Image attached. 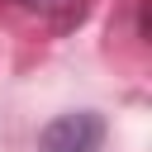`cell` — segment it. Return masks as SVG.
<instances>
[{"label":"cell","mask_w":152,"mask_h":152,"mask_svg":"<svg viewBox=\"0 0 152 152\" xmlns=\"http://www.w3.org/2000/svg\"><path fill=\"white\" fill-rule=\"evenodd\" d=\"M100 142H104V119L95 109L57 114L38 133V152H100Z\"/></svg>","instance_id":"cell-1"}]
</instances>
